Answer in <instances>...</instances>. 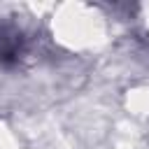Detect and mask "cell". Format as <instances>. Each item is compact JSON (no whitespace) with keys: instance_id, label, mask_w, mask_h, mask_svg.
I'll list each match as a JSON object with an SVG mask.
<instances>
[{"instance_id":"1","label":"cell","mask_w":149,"mask_h":149,"mask_svg":"<svg viewBox=\"0 0 149 149\" xmlns=\"http://www.w3.org/2000/svg\"><path fill=\"white\" fill-rule=\"evenodd\" d=\"M21 54V35L12 28H0V65H14Z\"/></svg>"}]
</instances>
